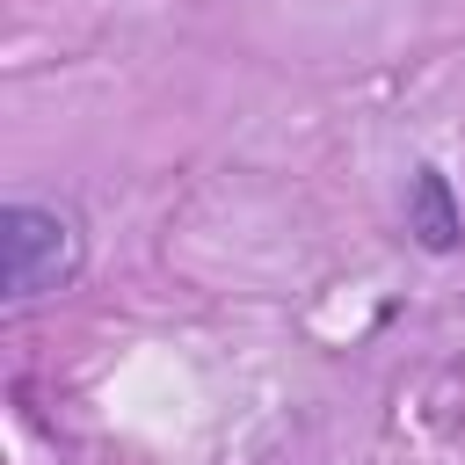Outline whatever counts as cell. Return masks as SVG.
<instances>
[{
  "instance_id": "obj_2",
  "label": "cell",
  "mask_w": 465,
  "mask_h": 465,
  "mask_svg": "<svg viewBox=\"0 0 465 465\" xmlns=\"http://www.w3.org/2000/svg\"><path fill=\"white\" fill-rule=\"evenodd\" d=\"M407 232H414V247H429V254H458L465 211H458V189H450L443 167H414V182H407Z\"/></svg>"
},
{
  "instance_id": "obj_1",
  "label": "cell",
  "mask_w": 465,
  "mask_h": 465,
  "mask_svg": "<svg viewBox=\"0 0 465 465\" xmlns=\"http://www.w3.org/2000/svg\"><path fill=\"white\" fill-rule=\"evenodd\" d=\"M0 247H7V298L29 305L80 269V225L51 203H7L0 211Z\"/></svg>"
}]
</instances>
